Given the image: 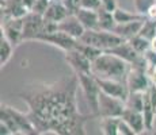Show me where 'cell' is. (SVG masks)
<instances>
[{"mask_svg": "<svg viewBox=\"0 0 156 135\" xmlns=\"http://www.w3.org/2000/svg\"><path fill=\"white\" fill-rule=\"evenodd\" d=\"M79 86V77L73 73L52 84H34L20 92V99L29 106L27 115L37 134H86V122L95 115L79 112L76 97Z\"/></svg>", "mask_w": 156, "mask_h": 135, "instance_id": "obj_1", "label": "cell"}, {"mask_svg": "<svg viewBox=\"0 0 156 135\" xmlns=\"http://www.w3.org/2000/svg\"><path fill=\"white\" fill-rule=\"evenodd\" d=\"M130 64L113 53L103 52L92 61L91 73L99 79L126 81Z\"/></svg>", "mask_w": 156, "mask_h": 135, "instance_id": "obj_2", "label": "cell"}, {"mask_svg": "<svg viewBox=\"0 0 156 135\" xmlns=\"http://www.w3.org/2000/svg\"><path fill=\"white\" fill-rule=\"evenodd\" d=\"M0 134L12 135V134H25L35 135L34 124L30 120L27 113L15 110L14 107L2 104L0 107Z\"/></svg>", "mask_w": 156, "mask_h": 135, "instance_id": "obj_3", "label": "cell"}, {"mask_svg": "<svg viewBox=\"0 0 156 135\" xmlns=\"http://www.w3.org/2000/svg\"><path fill=\"white\" fill-rule=\"evenodd\" d=\"M79 39L87 45H91V46L102 50V52H107V50L115 47L117 45H119L122 41H125L114 31H106V30L101 29L86 30Z\"/></svg>", "mask_w": 156, "mask_h": 135, "instance_id": "obj_4", "label": "cell"}, {"mask_svg": "<svg viewBox=\"0 0 156 135\" xmlns=\"http://www.w3.org/2000/svg\"><path fill=\"white\" fill-rule=\"evenodd\" d=\"M77 77H79L80 88H82V92L90 107V111H91V113L95 115V118H98L101 88L97 83V79H95V76L92 73H80L77 74Z\"/></svg>", "mask_w": 156, "mask_h": 135, "instance_id": "obj_5", "label": "cell"}, {"mask_svg": "<svg viewBox=\"0 0 156 135\" xmlns=\"http://www.w3.org/2000/svg\"><path fill=\"white\" fill-rule=\"evenodd\" d=\"M126 103L121 99H117L112 95L105 93L101 91L99 93V107H98V118H107V116H122Z\"/></svg>", "mask_w": 156, "mask_h": 135, "instance_id": "obj_6", "label": "cell"}, {"mask_svg": "<svg viewBox=\"0 0 156 135\" xmlns=\"http://www.w3.org/2000/svg\"><path fill=\"white\" fill-rule=\"evenodd\" d=\"M34 41H40V42L53 45V46L61 49L64 53L71 49H75L76 42H77L76 38L71 37L67 32H62L60 30H55V31H49V32H41V34H38L35 37Z\"/></svg>", "mask_w": 156, "mask_h": 135, "instance_id": "obj_7", "label": "cell"}, {"mask_svg": "<svg viewBox=\"0 0 156 135\" xmlns=\"http://www.w3.org/2000/svg\"><path fill=\"white\" fill-rule=\"evenodd\" d=\"M25 18H2V34L15 47L23 42Z\"/></svg>", "mask_w": 156, "mask_h": 135, "instance_id": "obj_8", "label": "cell"}, {"mask_svg": "<svg viewBox=\"0 0 156 135\" xmlns=\"http://www.w3.org/2000/svg\"><path fill=\"white\" fill-rule=\"evenodd\" d=\"M101 131L105 135H136L132 127L121 116L101 118Z\"/></svg>", "mask_w": 156, "mask_h": 135, "instance_id": "obj_9", "label": "cell"}, {"mask_svg": "<svg viewBox=\"0 0 156 135\" xmlns=\"http://www.w3.org/2000/svg\"><path fill=\"white\" fill-rule=\"evenodd\" d=\"M126 84L130 92H145L151 85V80H149L145 69L130 65V69L126 76Z\"/></svg>", "mask_w": 156, "mask_h": 135, "instance_id": "obj_10", "label": "cell"}, {"mask_svg": "<svg viewBox=\"0 0 156 135\" xmlns=\"http://www.w3.org/2000/svg\"><path fill=\"white\" fill-rule=\"evenodd\" d=\"M97 83L99 85L101 91H103L105 93L112 95L117 99H121L126 103L128 97H129V91L126 81H118V80H109V79H99V77H95Z\"/></svg>", "mask_w": 156, "mask_h": 135, "instance_id": "obj_11", "label": "cell"}, {"mask_svg": "<svg viewBox=\"0 0 156 135\" xmlns=\"http://www.w3.org/2000/svg\"><path fill=\"white\" fill-rule=\"evenodd\" d=\"M65 61L73 70V73H91L92 61L77 49H71L65 52Z\"/></svg>", "mask_w": 156, "mask_h": 135, "instance_id": "obj_12", "label": "cell"}, {"mask_svg": "<svg viewBox=\"0 0 156 135\" xmlns=\"http://www.w3.org/2000/svg\"><path fill=\"white\" fill-rule=\"evenodd\" d=\"M44 16L33 11L25 16V27H23V41H34L40 32L44 31Z\"/></svg>", "mask_w": 156, "mask_h": 135, "instance_id": "obj_13", "label": "cell"}, {"mask_svg": "<svg viewBox=\"0 0 156 135\" xmlns=\"http://www.w3.org/2000/svg\"><path fill=\"white\" fill-rule=\"evenodd\" d=\"M69 14L71 12L68 11V8L65 7V4L61 0H50L49 5H48L46 11H45L42 16L46 23H55V25H57L64 18H67Z\"/></svg>", "mask_w": 156, "mask_h": 135, "instance_id": "obj_14", "label": "cell"}, {"mask_svg": "<svg viewBox=\"0 0 156 135\" xmlns=\"http://www.w3.org/2000/svg\"><path fill=\"white\" fill-rule=\"evenodd\" d=\"M57 30H60L62 32H67L68 35L76 38V39H79L83 35V32L86 31L84 26L82 25V22L77 19V16L75 14H69L61 22L57 23Z\"/></svg>", "mask_w": 156, "mask_h": 135, "instance_id": "obj_15", "label": "cell"}, {"mask_svg": "<svg viewBox=\"0 0 156 135\" xmlns=\"http://www.w3.org/2000/svg\"><path fill=\"white\" fill-rule=\"evenodd\" d=\"M125 122L128 123L129 126L132 127V130L134 131V134H141L147 130V126H145V119H144V113L141 111H137L133 110V108H129L126 107L121 116Z\"/></svg>", "mask_w": 156, "mask_h": 135, "instance_id": "obj_16", "label": "cell"}, {"mask_svg": "<svg viewBox=\"0 0 156 135\" xmlns=\"http://www.w3.org/2000/svg\"><path fill=\"white\" fill-rule=\"evenodd\" d=\"M29 12L22 0H2V18H25Z\"/></svg>", "mask_w": 156, "mask_h": 135, "instance_id": "obj_17", "label": "cell"}, {"mask_svg": "<svg viewBox=\"0 0 156 135\" xmlns=\"http://www.w3.org/2000/svg\"><path fill=\"white\" fill-rule=\"evenodd\" d=\"M77 19L82 22L86 30H98L99 29V16H98V10H90V8L80 7L75 12Z\"/></svg>", "mask_w": 156, "mask_h": 135, "instance_id": "obj_18", "label": "cell"}, {"mask_svg": "<svg viewBox=\"0 0 156 135\" xmlns=\"http://www.w3.org/2000/svg\"><path fill=\"white\" fill-rule=\"evenodd\" d=\"M107 52L115 54V56H118V57H121L122 59H125V61L129 62V64H133V62L136 61L140 56H141V54L137 53L136 50L133 49V46L129 43V41H122L119 45H117L115 47L107 50Z\"/></svg>", "mask_w": 156, "mask_h": 135, "instance_id": "obj_19", "label": "cell"}, {"mask_svg": "<svg viewBox=\"0 0 156 135\" xmlns=\"http://www.w3.org/2000/svg\"><path fill=\"white\" fill-rule=\"evenodd\" d=\"M144 20H134V22H128V23H118L114 29V32L118 34L121 38L125 41L130 39L132 37L137 35L140 32V29L143 26Z\"/></svg>", "mask_w": 156, "mask_h": 135, "instance_id": "obj_20", "label": "cell"}, {"mask_svg": "<svg viewBox=\"0 0 156 135\" xmlns=\"http://www.w3.org/2000/svg\"><path fill=\"white\" fill-rule=\"evenodd\" d=\"M114 15V19H115L117 25L118 23H128V22H134V20H145L147 16L137 11L134 12H130V11H126L121 7H117L115 11L113 12Z\"/></svg>", "mask_w": 156, "mask_h": 135, "instance_id": "obj_21", "label": "cell"}, {"mask_svg": "<svg viewBox=\"0 0 156 135\" xmlns=\"http://www.w3.org/2000/svg\"><path fill=\"white\" fill-rule=\"evenodd\" d=\"M98 16H99V29L106 30V31H114L117 26V22L114 19V15L112 11H107L106 8L101 7L98 10Z\"/></svg>", "mask_w": 156, "mask_h": 135, "instance_id": "obj_22", "label": "cell"}, {"mask_svg": "<svg viewBox=\"0 0 156 135\" xmlns=\"http://www.w3.org/2000/svg\"><path fill=\"white\" fill-rule=\"evenodd\" d=\"M14 49V45L2 34V37H0V65H2V68L5 66L10 62V59L12 58Z\"/></svg>", "mask_w": 156, "mask_h": 135, "instance_id": "obj_23", "label": "cell"}, {"mask_svg": "<svg viewBox=\"0 0 156 135\" xmlns=\"http://www.w3.org/2000/svg\"><path fill=\"white\" fill-rule=\"evenodd\" d=\"M141 37L147 38L148 41L154 39L156 37V19H152V18H147L143 22V26L140 29L139 32Z\"/></svg>", "mask_w": 156, "mask_h": 135, "instance_id": "obj_24", "label": "cell"}, {"mask_svg": "<svg viewBox=\"0 0 156 135\" xmlns=\"http://www.w3.org/2000/svg\"><path fill=\"white\" fill-rule=\"evenodd\" d=\"M128 41H129V43L133 46V49L140 54H144L148 49H151V41L141 37L140 34L134 35V37H132L130 39H128Z\"/></svg>", "mask_w": 156, "mask_h": 135, "instance_id": "obj_25", "label": "cell"}, {"mask_svg": "<svg viewBox=\"0 0 156 135\" xmlns=\"http://www.w3.org/2000/svg\"><path fill=\"white\" fill-rule=\"evenodd\" d=\"M126 107L141 111L144 108V92H130L126 100Z\"/></svg>", "mask_w": 156, "mask_h": 135, "instance_id": "obj_26", "label": "cell"}, {"mask_svg": "<svg viewBox=\"0 0 156 135\" xmlns=\"http://www.w3.org/2000/svg\"><path fill=\"white\" fill-rule=\"evenodd\" d=\"M75 49L80 50V52H82L83 54H86V56L88 57V58L91 59V61H94V59L97 58V57L99 56L101 53H103L102 50L97 49V47H94V46H91V45H87V43H84V42H82L80 39H77Z\"/></svg>", "mask_w": 156, "mask_h": 135, "instance_id": "obj_27", "label": "cell"}, {"mask_svg": "<svg viewBox=\"0 0 156 135\" xmlns=\"http://www.w3.org/2000/svg\"><path fill=\"white\" fill-rule=\"evenodd\" d=\"M133 3H134V10L147 16L149 8L155 4L156 0H133Z\"/></svg>", "mask_w": 156, "mask_h": 135, "instance_id": "obj_28", "label": "cell"}, {"mask_svg": "<svg viewBox=\"0 0 156 135\" xmlns=\"http://www.w3.org/2000/svg\"><path fill=\"white\" fill-rule=\"evenodd\" d=\"M49 3H50V0H35L31 11L35 14L44 15L45 11H46V8H48V5H49Z\"/></svg>", "mask_w": 156, "mask_h": 135, "instance_id": "obj_29", "label": "cell"}, {"mask_svg": "<svg viewBox=\"0 0 156 135\" xmlns=\"http://www.w3.org/2000/svg\"><path fill=\"white\" fill-rule=\"evenodd\" d=\"M71 14H75L82 7V0H61Z\"/></svg>", "mask_w": 156, "mask_h": 135, "instance_id": "obj_30", "label": "cell"}, {"mask_svg": "<svg viewBox=\"0 0 156 135\" xmlns=\"http://www.w3.org/2000/svg\"><path fill=\"white\" fill-rule=\"evenodd\" d=\"M82 7L90 10H99L102 7V0H82Z\"/></svg>", "mask_w": 156, "mask_h": 135, "instance_id": "obj_31", "label": "cell"}, {"mask_svg": "<svg viewBox=\"0 0 156 135\" xmlns=\"http://www.w3.org/2000/svg\"><path fill=\"white\" fill-rule=\"evenodd\" d=\"M102 7L106 8L107 11L114 12L115 8L118 7V3H117V0H102Z\"/></svg>", "mask_w": 156, "mask_h": 135, "instance_id": "obj_32", "label": "cell"}, {"mask_svg": "<svg viewBox=\"0 0 156 135\" xmlns=\"http://www.w3.org/2000/svg\"><path fill=\"white\" fill-rule=\"evenodd\" d=\"M147 74H148L149 80H151V84H155L156 85V68L148 69V70H147Z\"/></svg>", "mask_w": 156, "mask_h": 135, "instance_id": "obj_33", "label": "cell"}, {"mask_svg": "<svg viewBox=\"0 0 156 135\" xmlns=\"http://www.w3.org/2000/svg\"><path fill=\"white\" fill-rule=\"evenodd\" d=\"M22 2H23V5H25L29 11H31L33 10V5H34V3H35V0H22Z\"/></svg>", "mask_w": 156, "mask_h": 135, "instance_id": "obj_34", "label": "cell"}, {"mask_svg": "<svg viewBox=\"0 0 156 135\" xmlns=\"http://www.w3.org/2000/svg\"><path fill=\"white\" fill-rule=\"evenodd\" d=\"M151 49L154 50V52H156V37L154 39H151Z\"/></svg>", "mask_w": 156, "mask_h": 135, "instance_id": "obj_35", "label": "cell"}]
</instances>
